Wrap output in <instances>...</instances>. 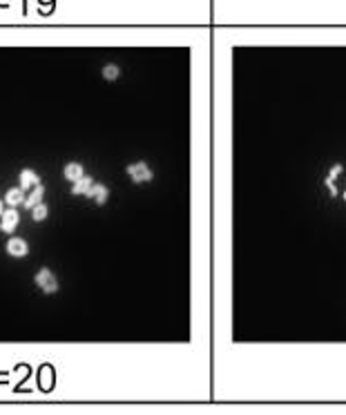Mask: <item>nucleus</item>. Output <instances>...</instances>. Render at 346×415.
Masks as SVG:
<instances>
[{
	"mask_svg": "<svg viewBox=\"0 0 346 415\" xmlns=\"http://www.w3.org/2000/svg\"><path fill=\"white\" fill-rule=\"evenodd\" d=\"M32 210H34V221H42L45 217H47V208H45L42 203H38L36 208H32Z\"/></svg>",
	"mask_w": 346,
	"mask_h": 415,
	"instance_id": "12",
	"label": "nucleus"
},
{
	"mask_svg": "<svg viewBox=\"0 0 346 415\" xmlns=\"http://www.w3.org/2000/svg\"><path fill=\"white\" fill-rule=\"evenodd\" d=\"M92 188H94V181L89 179V177H81L79 181H74V185H72V195H87V197H89Z\"/></svg>",
	"mask_w": 346,
	"mask_h": 415,
	"instance_id": "5",
	"label": "nucleus"
},
{
	"mask_svg": "<svg viewBox=\"0 0 346 415\" xmlns=\"http://www.w3.org/2000/svg\"><path fill=\"white\" fill-rule=\"evenodd\" d=\"M127 174L132 177V181H137V183H145V181H152V170L147 168L143 161L134 163V165H127Z\"/></svg>",
	"mask_w": 346,
	"mask_h": 415,
	"instance_id": "1",
	"label": "nucleus"
},
{
	"mask_svg": "<svg viewBox=\"0 0 346 415\" xmlns=\"http://www.w3.org/2000/svg\"><path fill=\"white\" fill-rule=\"evenodd\" d=\"M344 199H346V192H344Z\"/></svg>",
	"mask_w": 346,
	"mask_h": 415,
	"instance_id": "16",
	"label": "nucleus"
},
{
	"mask_svg": "<svg viewBox=\"0 0 346 415\" xmlns=\"http://www.w3.org/2000/svg\"><path fill=\"white\" fill-rule=\"evenodd\" d=\"M36 284L41 286V288L45 290V293H56V288H58L56 277H54L52 270H47V268L38 270V275H36Z\"/></svg>",
	"mask_w": 346,
	"mask_h": 415,
	"instance_id": "2",
	"label": "nucleus"
},
{
	"mask_svg": "<svg viewBox=\"0 0 346 415\" xmlns=\"http://www.w3.org/2000/svg\"><path fill=\"white\" fill-rule=\"evenodd\" d=\"M2 212H5V205H2V201H0V215H2Z\"/></svg>",
	"mask_w": 346,
	"mask_h": 415,
	"instance_id": "15",
	"label": "nucleus"
},
{
	"mask_svg": "<svg viewBox=\"0 0 346 415\" xmlns=\"http://www.w3.org/2000/svg\"><path fill=\"white\" fill-rule=\"evenodd\" d=\"M7 253H9L11 257H25V255H27V243H25V239L11 237L9 241H7Z\"/></svg>",
	"mask_w": 346,
	"mask_h": 415,
	"instance_id": "4",
	"label": "nucleus"
},
{
	"mask_svg": "<svg viewBox=\"0 0 346 415\" xmlns=\"http://www.w3.org/2000/svg\"><path fill=\"white\" fill-rule=\"evenodd\" d=\"M89 197H92V199H94L99 205H103L105 201H107V197H110V190L105 188V185L96 183L94 188H92V192H89Z\"/></svg>",
	"mask_w": 346,
	"mask_h": 415,
	"instance_id": "8",
	"label": "nucleus"
},
{
	"mask_svg": "<svg viewBox=\"0 0 346 415\" xmlns=\"http://www.w3.org/2000/svg\"><path fill=\"white\" fill-rule=\"evenodd\" d=\"M81 177H85L81 163H67V165H65V179H69L74 183V181H79Z\"/></svg>",
	"mask_w": 346,
	"mask_h": 415,
	"instance_id": "6",
	"label": "nucleus"
},
{
	"mask_svg": "<svg viewBox=\"0 0 346 415\" xmlns=\"http://www.w3.org/2000/svg\"><path fill=\"white\" fill-rule=\"evenodd\" d=\"M42 201V185H36V188H32V192H29V197L25 199V208H36L38 203Z\"/></svg>",
	"mask_w": 346,
	"mask_h": 415,
	"instance_id": "9",
	"label": "nucleus"
},
{
	"mask_svg": "<svg viewBox=\"0 0 346 415\" xmlns=\"http://www.w3.org/2000/svg\"><path fill=\"white\" fill-rule=\"evenodd\" d=\"M326 185H328V190H330V195H333V197H337V195H340V190H337V185H335V181H330V179H326Z\"/></svg>",
	"mask_w": 346,
	"mask_h": 415,
	"instance_id": "14",
	"label": "nucleus"
},
{
	"mask_svg": "<svg viewBox=\"0 0 346 415\" xmlns=\"http://www.w3.org/2000/svg\"><path fill=\"white\" fill-rule=\"evenodd\" d=\"M16 226H18V212L14 208L0 215V230L2 232H14Z\"/></svg>",
	"mask_w": 346,
	"mask_h": 415,
	"instance_id": "3",
	"label": "nucleus"
},
{
	"mask_svg": "<svg viewBox=\"0 0 346 415\" xmlns=\"http://www.w3.org/2000/svg\"><path fill=\"white\" fill-rule=\"evenodd\" d=\"M20 185L22 188H36L38 183V174L34 172V170H22L20 172Z\"/></svg>",
	"mask_w": 346,
	"mask_h": 415,
	"instance_id": "7",
	"label": "nucleus"
},
{
	"mask_svg": "<svg viewBox=\"0 0 346 415\" xmlns=\"http://www.w3.org/2000/svg\"><path fill=\"white\" fill-rule=\"evenodd\" d=\"M7 203L9 205H20L25 203V197H22V190L20 188H14L7 192Z\"/></svg>",
	"mask_w": 346,
	"mask_h": 415,
	"instance_id": "10",
	"label": "nucleus"
},
{
	"mask_svg": "<svg viewBox=\"0 0 346 415\" xmlns=\"http://www.w3.org/2000/svg\"><path fill=\"white\" fill-rule=\"evenodd\" d=\"M103 76L107 80H114V79H119V67H116V65H105L103 67Z\"/></svg>",
	"mask_w": 346,
	"mask_h": 415,
	"instance_id": "11",
	"label": "nucleus"
},
{
	"mask_svg": "<svg viewBox=\"0 0 346 415\" xmlns=\"http://www.w3.org/2000/svg\"><path fill=\"white\" fill-rule=\"evenodd\" d=\"M342 170H344V168H342L340 163H337V165H333V170H330V172H328V177H326V179H330V181H335V179H337V177H340V174H342Z\"/></svg>",
	"mask_w": 346,
	"mask_h": 415,
	"instance_id": "13",
	"label": "nucleus"
}]
</instances>
